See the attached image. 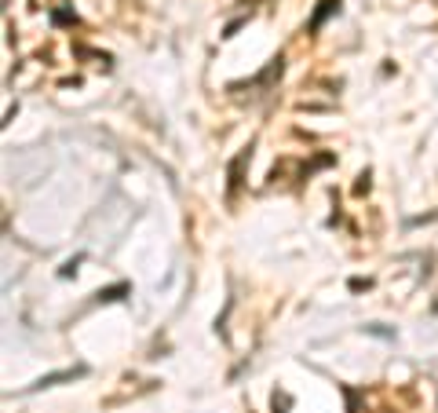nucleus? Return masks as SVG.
Masks as SVG:
<instances>
[{
  "instance_id": "1",
  "label": "nucleus",
  "mask_w": 438,
  "mask_h": 413,
  "mask_svg": "<svg viewBox=\"0 0 438 413\" xmlns=\"http://www.w3.org/2000/svg\"><path fill=\"white\" fill-rule=\"evenodd\" d=\"M281 70H285V55H274V59L267 62L263 73H256L249 84H238V81H234V84H230V92H241V88H267L270 81H278V77H281Z\"/></svg>"
},
{
  "instance_id": "2",
  "label": "nucleus",
  "mask_w": 438,
  "mask_h": 413,
  "mask_svg": "<svg viewBox=\"0 0 438 413\" xmlns=\"http://www.w3.org/2000/svg\"><path fill=\"white\" fill-rule=\"evenodd\" d=\"M84 366H73V369H62V373H48V377H41L37 384H30V388H26V395L30 392H41V388H55V384H62V380H77V377H84Z\"/></svg>"
},
{
  "instance_id": "3",
  "label": "nucleus",
  "mask_w": 438,
  "mask_h": 413,
  "mask_svg": "<svg viewBox=\"0 0 438 413\" xmlns=\"http://www.w3.org/2000/svg\"><path fill=\"white\" fill-rule=\"evenodd\" d=\"M249 161H252V147H245L238 158L230 161V183H227V194L230 198H234V190L241 187V172H245V165H249Z\"/></svg>"
},
{
  "instance_id": "4",
  "label": "nucleus",
  "mask_w": 438,
  "mask_h": 413,
  "mask_svg": "<svg viewBox=\"0 0 438 413\" xmlns=\"http://www.w3.org/2000/svg\"><path fill=\"white\" fill-rule=\"evenodd\" d=\"M336 11H340V0H318L314 15H311V22H307V33H318L321 22H325L329 15H336Z\"/></svg>"
},
{
  "instance_id": "5",
  "label": "nucleus",
  "mask_w": 438,
  "mask_h": 413,
  "mask_svg": "<svg viewBox=\"0 0 438 413\" xmlns=\"http://www.w3.org/2000/svg\"><path fill=\"white\" fill-rule=\"evenodd\" d=\"M128 293H132V286H128V282H121V286L99 289V293H95V300H99V304H113V300H124Z\"/></svg>"
},
{
  "instance_id": "6",
  "label": "nucleus",
  "mask_w": 438,
  "mask_h": 413,
  "mask_svg": "<svg viewBox=\"0 0 438 413\" xmlns=\"http://www.w3.org/2000/svg\"><path fill=\"white\" fill-rule=\"evenodd\" d=\"M51 22H55V26H77V15L66 11V8H55V11H51Z\"/></svg>"
},
{
  "instance_id": "7",
  "label": "nucleus",
  "mask_w": 438,
  "mask_h": 413,
  "mask_svg": "<svg viewBox=\"0 0 438 413\" xmlns=\"http://www.w3.org/2000/svg\"><path fill=\"white\" fill-rule=\"evenodd\" d=\"M289 406H292V398L285 392H274V413H285Z\"/></svg>"
},
{
  "instance_id": "8",
  "label": "nucleus",
  "mask_w": 438,
  "mask_h": 413,
  "mask_svg": "<svg viewBox=\"0 0 438 413\" xmlns=\"http://www.w3.org/2000/svg\"><path fill=\"white\" fill-rule=\"evenodd\" d=\"M245 22H249V19H234V22H230L227 30H223V37H234V33L241 30V26H245Z\"/></svg>"
},
{
  "instance_id": "9",
  "label": "nucleus",
  "mask_w": 438,
  "mask_h": 413,
  "mask_svg": "<svg viewBox=\"0 0 438 413\" xmlns=\"http://www.w3.org/2000/svg\"><path fill=\"white\" fill-rule=\"evenodd\" d=\"M365 190H369V172H362V176H358V187H354V194H365Z\"/></svg>"
},
{
  "instance_id": "10",
  "label": "nucleus",
  "mask_w": 438,
  "mask_h": 413,
  "mask_svg": "<svg viewBox=\"0 0 438 413\" xmlns=\"http://www.w3.org/2000/svg\"><path fill=\"white\" fill-rule=\"evenodd\" d=\"M369 286H372L369 278H351V289H354V293H362V289H369Z\"/></svg>"
}]
</instances>
